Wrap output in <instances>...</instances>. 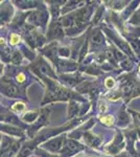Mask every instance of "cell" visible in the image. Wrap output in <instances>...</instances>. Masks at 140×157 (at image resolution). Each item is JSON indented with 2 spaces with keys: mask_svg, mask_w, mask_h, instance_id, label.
Wrapping results in <instances>:
<instances>
[{
  "mask_svg": "<svg viewBox=\"0 0 140 157\" xmlns=\"http://www.w3.org/2000/svg\"><path fill=\"white\" fill-rule=\"evenodd\" d=\"M6 93L10 96H15V95L18 94V88L15 87V86H10V87L6 89Z\"/></svg>",
  "mask_w": 140,
  "mask_h": 157,
  "instance_id": "cell-2",
  "label": "cell"
},
{
  "mask_svg": "<svg viewBox=\"0 0 140 157\" xmlns=\"http://www.w3.org/2000/svg\"><path fill=\"white\" fill-rule=\"evenodd\" d=\"M106 109H107V107H106L105 105H102V106H100V110H102V111H105Z\"/></svg>",
  "mask_w": 140,
  "mask_h": 157,
  "instance_id": "cell-13",
  "label": "cell"
},
{
  "mask_svg": "<svg viewBox=\"0 0 140 157\" xmlns=\"http://www.w3.org/2000/svg\"><path fill=\"white\" fill-rule=\"evenodd\" d=\"M92 41L95 43V44H100V43L103 42V37H102V35H100L99 32H97L96 35L93 36Z\"/></svg>",
  "mask_w": 140,
  "mask_h": 157,
  "instance_id": "cell-6",
  "label": "cell"
},
{
  "mask_svg": "<svg viewBox=\"0 0 140 157\" xmlns=\"http://www.w3.org/2000/svg\"><path fill=\"white\" fill-rule=\"evenodd\" d=\"M66 148H67L68 150H70V151H76V150H78V145H76L75 142H73L72 140H69V142H67Z\"/></svg>",
  "mask_w": 140,
  "mask_h": 157,
  "instance_id": "cell-5",
  "label": "cell"
},
{
  "mask_svg": "<svg viewBox=\"0 0 140 157\" xmlns=\"http://www.w3.org/2000/svg\"><path fill=\"white\" fill-rule=\"evenodd\" d=\"M24 109H25V105L23 103H16L13 106V110L14 111H23Z\"/></svg>",
  "mask_w": 140,
  "mask_h": 157,
  "instance_id": "cell-4",
  "label": "cell"
},
{
  "mask_svg": "<svg viewBox=\"0 0 140 157\" xmlns=\"http://www.w3.org/2000/svg\"><path fill=\"white\" fill-rule=\"evenodd\" d=\"M139 69H140V68H139Z\"/></svg>",
  "mask_w": 140,
  "mask_h": 157,
  "instance_id": "cell-14",
  "label": "cell"
},
{
  "mask_svg": "<svg viewBox=\"0 0 140 157\" xmlns=\"http://www.w3.org/2000/svg\"><path fill=\"white\" fill-rule=\"evenodd\" d=\"M19 41H20V37L18 35L13 34V35L10 36V44L12 45H16L17 43H19Z\"/></svg>",
  "mask_w": 140,
  "mask_h": 157,
  "instance_id": "cell-7",
  "label": "cell"
},
{
  "mask_svg": "<svg viewBox=\"0 0 140 157\" xmlns=\"http://www.w3.org/2000/svg\"><path fill=\"white\" fill-rule=\"evenodd\" d=\"M36 116V114L34 112H30V114L29 115H25V120H29L30 118H33V117H35Z\"/></svg>",
  "mask_w": 140,
  "mask_h": 157,
  "instance_id": "cell-12",
  "label": "cell"
},
{
  "mask_svg": "<svg viewBox=\"0 0 140 157\" xmlns=\"http://www.w3.org/2000/svg\"><path fill=\"white\" fill-rule=\"evenodd\" d=\"M102 122H103L104 124H106V125L111 126V125H113V123H114V118H113L111 115H107V116L102 118Z\"/></svg>",
  "mask_w": 140,
  "mask_h": 157,
  "instance_id": "cell-3",
  "label": "cell"
},
{
  "mask_svg": "<svg viewBox=\"0 0 140 157\" xmlns=\"http://www.w3.org/2000/svg\"><path fill=\"white\" fill-rule=\"evenodd\" d=\"M24 80H25V75H23V73H20V75H19L17 77V81H18L19 83H22Z\"/></svg>",
  "mask_w": 140,
  "mask_h": 157,
  "instance_id": "cell-11",
  "label": "cell"
},
{
  "mask_svg": "<svg viewBox=\"0 0 140 157\" xmlns=\"http://www.w3.org/2000/svg\"><path fill=\"white\" fill-rule=\"evenodd\" d=\"M75 112H78V107H76L74 104H72L71 105V110H70V113H71L70 115H73Z\"/></svg>",
  "mask_w": 140,
  "mask_h": 157,
  "instance_id": "cell-10",
  "label": "cell"
},
{
  "mask_svg": "<svg viewBox=\"0 0 140 157\" xmlns=\"http://www.w3.org/2000/svg\"><path fill=\"white\" fill-rule=\"evenodd\" d=\"M60 145H61L60 140H53V142H51L49 144V146H52V147H51V149L52 150H57L59 147H60Z\"/></svg>",
  "mask_w": 140,
  "mask_h": 157,
  "instance_id": "cell-9",
  "label": "cell"
},
{
  "mask_svg": "<svg viewBox=\"0 0 140 157\" xmlns=\"http://www.w3.org/2000/svg\"><path fill=\"white\" fill-rule=\"evenodd\" d=\"M133 90H134V86H133L132 83L129 82L128 84H125V86H123V93H125V95H130Z\"/></svg>",
  "mask_w": 140,
  "mask_h": 157,
  "instance_id": "cell-1",
  "label": "cell"
},
{
  "mask_svg": "<svg viewBox=\"0 0 140 157\" xmlns=\"http://www.w3.org/2000/svg\"><path fill=\"white\" fill-rule=\"evenodd\" d=\"M114 84H115V82H114V80H113L112 77H108L107 80H106V86L108 88H112L114 86Z\"/></svg>",
  "mask_w": 140,
  "mask_h": 157,
  "instance_id": "cell-8",
  "label": "cell"
}]
</instances>
